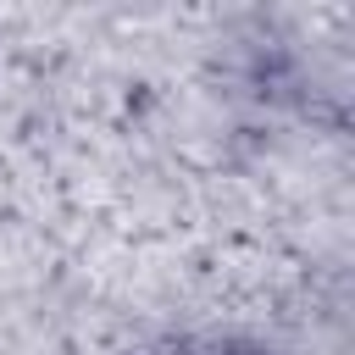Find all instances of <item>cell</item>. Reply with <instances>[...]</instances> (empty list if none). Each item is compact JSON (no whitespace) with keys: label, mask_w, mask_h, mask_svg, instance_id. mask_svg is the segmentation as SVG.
Returning a JSON list of instances; mask_svg holds the SVG:
<instances>
[{"label":"cell","mask_w":355,"mask_h":355,"mask_svg":"<svg viewBox=\"0 0 355 355\" xmlns=\"http://www.w3.org/2000/svg\"><path fill=\"white\" fill-rule=\"evenodd\" d=\"M205 355H272L261 338H222V344H211Z\"/></svg>","instance_id":"cell-1"}]
</instances>
